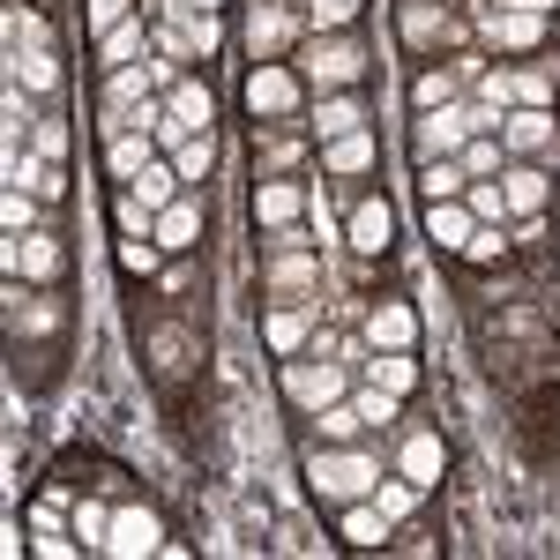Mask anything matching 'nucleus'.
<instances>
[{"mask_svg":"<svg viewBox=\"0 0 560 560\" xmlns=\"http://www.w3.org/2000/svg\"><path fill=\"white\" fill-rule=\"evenodd\" d=\"M165 105H173V120H179L187 135L217 128V97H210V83H202V75H179V83H165Z\"/></svg>","mask_w":560,"mask_h":560,"instance_id":"5701e85b","label":"nucleus"},{"mask_svg":"<svg viewBox=\"0 0 560 560\" xmlns=\"http://www.w3.org/2000/svg\"><path fill=\"white\" fill-rule=\"evenodd\" d=\"M456 158H464V173H471V179H501V135H471Z\"/></svg>","mask_w":560,"mask_h":560,"instance_id":"a19ab883","label":"nucleus"},{"mask_svg":"<svg viewBox=\"0 0 560 560\" xmlns=\"http://www.w3.org/2000/svg\"><path fill=\"white\" fill-rule=\"evenodd\" d=\"M351 404H359V419H366V427H388V419H396V404H404V396H388V388H359V396H351Z\"/></svg>","mask_w":560,"mask_h":560,"instance_id":"8fccbe9b","label":"nucleus"},{"mask_svg":"<svg viewBox=\"0 0 560 560\" xmlns=\"http://www.w3.org/2000/svg\"><path fill=\"white\" fill-rule=\"evenodd\" d=\"M0 113H8V128H15V135H31V128L45 120L38 105H31V90H23V83H8V97H0Z\"/></svg>","mask_w":560,"mask_h":560,"instance_id":"09e8293b","label":"nucleus"},{"mask_svg":"<svg viewBox=\"0 0 560 560\" xmlns=\"http://www.w3.org/2000/svg\"><path fill=\"white\" fill-rule=\"evenodd\" d=\"M501 150H516V158H546V150H553V113H546V105H516V113H501Z\"/></svg>","mask_w":560,"mask_h":560,"instance_id":"a211bd4d","label":"nucleus"},{"mask_svg":"<svg viewBox=\"0 0 560 560\" xmlns=\"http://www.w3.org/2000/svg\"><path fill=\"white\" fill-rule=\"evenodd\" d=\"M142 52H150V23L128 15L120 31H105V38H97V83H105V75H120V68H135Z\"/></svg>","mask_w":560,"mask_h":560,"instance_id":"412c9836","label":"nucleus"},{"mask_svg":"<svg viewBox=\"0 0 560 560\" xmlns=\"http://www.w3.org/2000/svg\"><path fill=\"white\" fill-rule=\"evenodd\" d=\"M471 232H478V217H471L464 195H456V202H427V240H433V247L464 255V247H471Z\"/></svg>","mask_w":560,"mask_h":560,"instance_id":"b1692460","label":"nucleus"},{"mask_svg":"<svg viewBox=\"0 0 560 560\" xmlns=\"http://www.w3.org/2000/svg\"><path fill=\"white\" fill-rule=\"evenodd\" d=\"M464 202H471V217L478 224H509V195H501V179H471V187H464Z\"/></svg>","mask_w":560,"mask_h":560,"instance_id":"58836bf2","label":"nucleus"},{"mask_svg":"<svg viewBox=\"0 0 560 560\" xmlns=\"http://www.w3.org/2000/svg\"><path fill=\"white\" fill-rule=\"evenodd\" d=\"M135 195H142V202H150V210H165V202H173L179 187H187V179L173 173V158H158V165H142V179H128Z\"/></svg>","mask_w":560,"mask_h":560,"instance_id":"4c0bfd02","label":"nucleus"},{"mask_svg":"<svg viewBox=\"0 0 560 560\" xmlns=\"http://www.w3.org/2000/svg\"><path fill=\"white\" fill-rule=\"evenodd\" d=\"M135 15V0H83V31L90 38H105V31H120Z\"/></svg>","mask_w":560,"mask_h":560,"instance_id":"a18cd8bd","label":"nucleus"},{"mask_svg":"<svg viewBox=\"0 0 560 560\" xmlns=\"http://www.w3.org/2000/svg\"><path fill=\"white\" fill-rule=\"evenodd\" d=\"M120 269L128 277H165V247L158 240H120Z\"/></svg>","mask_w":560,"mask_h":560,"instance_id":"37998d69","label":"nucleus"},{"mask_svg":"<svg viewBox=\"0 0 560 560\" xmlns=\"http://www.w3.org/2000/svg\"><path fill=\"white\" fill-rule=\"evenodd\" d=\"M158 247L165 255H195L202 247V195H173L158 210Z\"/></svg>","mask_w":560,"mask_h":560,"instance_id":"6ab92c4d","label":"nucleus"},{"mask_svg":"<svg viewBox=\"0 0 560 560\" xmlns=\"http://www.w3.org/2000/svg\"><path fill=\"white\" fill-rule=\"evenodd\" d=\"M314 322H322V300H300V306H269L261 314V337L277 359H300V345L314 337Z\"/></svg>","mask_w":560,"mask_h":560,"instance_id":"1a4fd4ad","label":"nucleus"},{"mask_svg":"<svg viewBox=\"0 0 560 560\" xmlns=\"http://www.w3.org/2000/svg\"><path fill=\"white\" fill-rule=\"evenodd\" d=\"M277 388L300 404V411H322V404H337V396H351V374H345V359H284L277 366Z\"/></svg>","mask_w":560,"mask_h":560,"instance_id":"39448f33","label":"nucleus"},{"mask_svg":"<svg viewBox=\"0 0 560 560\" xmlns=\"http://www.w3.org/2000/svg\"><path fill=\"white\" fill-rule=\"evenodd\" d=\"M31 8H45V0H31Z\"/></svg>","mask_w":560,"mask_h":560,"instance_id":"6e6d98bb","label":"nucleus"},{"mask_svg":"<svg viewBox=\"0 0 560 560\" xmlns=\"http://www.w3.org/2000/svg\"><path fill=\"white\" fill-rule=\"evenodd\" d=\"M8 187H31L38 202H60V195H68V173H60L52 158L31 150V158H15V165H8Z\"/></svg>","mask_w":560,"mask_h":560,"instance_id":"cd10ccee","label":"nucleus"},{"mask_svg":"<svg viewBox=\"0 0 560 560\" xmlns=\"http://www.w3.org/2000/svg\"><path fill=\"white\" fill-rule=\"evenodd\" d=\"M493 8H523V15H553L560 0H493Z\"/></svg>","mask_w":560,"mask_h":560,"instance_id":"864d4df0","label":"nucleus"},{"mask_svg":"<svg viewBox=\"0 0 560 560\" xmlns=\"http://www.w3.org/2000/svg\"><path fill=\"white\" fill-rule=\"evenodd\" d=\"M306 419H314V433H322V441H359V427H366L351 396H337V404H322V411H306Z\"/></svg>","mask_w":560,"mask_h":560,"instance_id":"e433bc0d","label":"nucleus"},{"mask_svg":"<svg viewBox=\"0 0 560 560\" xmlns=\"http://www.w3.org/2000/svg\"><path fill=\"white\" fill-rule=\"evenodd\" d=\"M105 553H113V560L165 553V523H158V509H142V501H120V509H113V538H105Z\"/></svg>","mask_w":560,"mask_h":560,"instance_id":"423d86ee","label":"nucleus"},{"mask_svg":"<svg viewBox=\"0 0 560 560\" xmlns=\"http://www.w3.org/2000/svg\"><path fill=\"white\" fill-rule=\"evenodd\" d=\"M366 345L374 351H411L419 345V314H411V300H374L366 306Z\"/></svg>","mask_w":560,"mask_h":560,"instance_id":"2eb2a0df","label":"nucleus"},{"mask_svg":"<svg viewBox=\"0 0 560 560\" xmlns=\"http://www.w3.org/2000/svg\"><path fill=\"white\" fill-rule=\"evenodd\" d=\"M374 173V135H337V142H322V179H359Z\"/></svg>","mask_w":560,"mask_h":560,"instance_id":"393cba45","label":"nucleus"},{"mask_svg":"<svg viewBox=\"0 0 560 560\" xmlns=\"http://www.w3.org/2000/svg\"><path fill=\"white\" fill-rule=\"evenodd\" d=\"M195 329H187V322H158V329H150V366H158V374H165V382H179V374H187V366H195Z\"/></svg>","mask_w":560,"mask_h":560,"instance_id":"4be33fe9","label":"nucleus"},{"mask_svg":"<svg viewBox=\"0 0 560 560\" xmlns=\"http://www.w3.org/2000/svg\"><path fill=\"white\" fill-rule=\"evenodd\" d=\"M366 382L388 388V396H411L419 388V366H411V351H374L366 359Z\"/></svg>","mask_w":560,"mask_h":560,"instance_id":"473e14b6","label":"nucleus"},{"mask_svg":"<svg viewBox=\"0 0 560 560\" xmlns=\"http://www.w3.org/2000/svg\"><path fill=\"white\" fill-rule=\"evenodd\" d=\"M337 538H345V546H388V538H396V523L382 516V501H374V493H366V501H351V509H337Z\"/></svg>","mask_w":560,"mask_h":560,"instance_id":"a878e982","label":"nucleus"},{"mask_svg":"<svg viewBox=\"0 0 560 560\" xmlns=\"http://www.w3.org/2000/svg\"><path fill=\"white\" fill-rule=\"evenodd\" d=\"M306 217V187L300 179H255V224L261 232H292Z\"/></svg>","mask_w":560,"mask_h":560,"instance_id":"4468645a","label":"nucleus"},{"mask_svg":"<svg viewBox=\"0 0 560 560\" xmlns=\"http://www.w3.org/2000/svg\"><path fill=\"white\" fill-rule=\"evenodd\" d=\"M359 128H366L359 90H322V105L306 113V135H314V142H337V135H359Z\"/></svg>","mask_w":560,"mask_h":560,"instance_id":"f3484780","label":"nucleus"},{"mask_svg":"<svg viewBox=\"0 0 560 560\" xmlns=\"http://www.w3.org/2000/svg\"><path fill=\"white\" fill-rule=\"evenodd\" d=\"M292 165H300V135H269V142H261V173L255 179H284Z\"/></svg>","mask_w":560,"mask_h":560,"instance_id":"c03bdc74","label":"nucleus"},{"mask_svg":"<svg viewBox=\"0 0 560 560\" xmlns=\"http://www.w3.org/2000/svg\"><path fill=\"white\" fill-rule=\"evenodd\" d=\"M396 471L411 478V486H419V493H433V486H441V471H448V441H441V433H404V448H396Z\"/></svg>","mask_w":560,"mask_h":560,"instance_id":"9d476101","label":"nucleus"},{"mask_svg":"<svg viewBox=\"0 0 560 560\" xmlns=\"http://www.w3.org/2000/svg\"><path fill=\"white\" fill-rule=\"evenodd\" d=\"M306 486L322 509H351L382 486V456L374 448H351V441H329V448H306Z\"/></svg>","mask_w":560,"mask_h":560,"instance_id":"f257e3e1","label":"nucleus"},{"mask_svg":"<svg viewBox=\"0 0 560 560\" xmlns=\"http://www.w3.org/2000/svg\"><path fill=\"white\" fill-rule=\"evenodd\" d=\"M8 52H52V23H45V8H31V0L8 8Z\"/></svg>","mask_w":560,"mask_h":560,"instance_id":"c756f323","label":"nucleus"},{"mask_svg":"<svg viewBox=\"0 0 560 560\" xmlns=\"http://www.w3.org/2000/svg\"><path fill=\"white\" fill-rule=\"evenodd\" d=\"M142 165H158V135H150V128H120V135H105V179H113V187L142 179Z\"/></svg>","mask_w":560,"mask_h":560,"instance_id":"ddd939ff","label":"nucleus"},{"mask_svg":"<svg viewBox=\"0 0 560 560\" xmlns=\"http://www.w3.org/2000/svg\"><path fill=\"white\" fill-rule=\"evenodd\" d=\"M553 83H546V68H516V105H546Z\"/></svg>","mask_w":560,"mask_h":560,"instance_id":"603ef678","label":"nucleus"},{"mask_svg":"<svg viewBox=\"0 0 560 560\" xmlns=\"http://www.w3.org/2000/svg\"><path fill=\"white\" fill-rule=\"evenodd\" d=\"M150 83H158V68H142V60L120 68V75H105V83H97V128L120 120V113H135V105L150 97Z\"/></svg>","mask_w":560,"mask_h":560,"instance_id":"aec40b11","label":"nucleus"},{"mask_svg":"<svg viewBox=\"0 0 560 560\" xmlns=\"http://www.w3.org/2000/svg\"><path fill=\"white\" fill-rule=\"evenodd\" d=\"M478 31L493 52H538L546 45V15H523V8H486L478 15Z\"/></svg>","mask_w":560,"mask_h":560,"instance_id":"6e6552de","label":"nucleus"},{"mask_svg":"<svg viewBox=\"0 0 560 560\" xmlns=\"http://www.w3.org/2000/svg\"><path fill=\"white\" fill-rule=\"evenodd\" d=\"M31 150L60 165V158H68V128H60V120H38V128H31Z\"/></svg>","mask_w":560,"mask_h":560,"instance_id":"3c124183","label":"nucleus"},{"mask_svg":"<svg viewBox=\"0 0 560 560\" xmlns=\"http://www.w3.org/2000/svg\"><path fill=\"white\" fill-rule=\"evenodd\" d=\"M261 284H269L277 300H314V284H322V261L306 255V247H277V261L261 269Z\"/></svg>","mask_w":560,"mask_h":560,"instance_id":"dca6fc26","label":"nucleus"},{"mask_svg":"<svg viewBox=\"0 0 560 560\" xmlns=\"http://www.w3.org/2000/svg\"><path fill=\"white\" fill-rule=\"evenodd\" d=\"M345 240H351V255H388V240H396V217H388L382 195H359V202H351Z\"/></svg>","mask_w":560,"mask_h":560,"instance_id":"f8f14e48","label":"nucleus"},{"mask_svg":"<svg viewBox=\"0 0 560 560\" xmlns=\"http://www.w3.org/2000/svg\"><path fill=\"white\" fill-rule=\"evenodd\" d=\"M509 255V224H478L471 247H464V261H478V269H493V261Z\"/></svg>","mask_w":560,"mask_h":560,"instance_id":"49530a36","label":"nucleus"},{"mask_svg":"<svg viewBox=\"0 0 560 560\" xmlns=\"http://www.w3.org/2000/svg\"><path fill=\"white\" fill-rule=\"evenodd\" d=\"M396 31H404V45H411V52H441V45L464 38V31H456V15H448L441 0H404Z\"/></svg>","mask_w":560,"mask_h":560,"instance_id":"0eeeda50","label":"nucleus"},{"mask_svg":"<svg viewBox=\"0 0 560 560\" xmlns=\"http://www.w3.org/2000/svg\"><path fill=\"white\" fill-rule=\"evenodd\" d=\"M195 8H224V0H195Z\"/></svg>","mask_w":560,"mask_h":560,"instance_id":"5fc2aeb1","label":"nucleus"},{"mask_svg":"<svg viewBox=\"0 0 560 560\" xmlns=\"http://www.w3.org/2000/svg\"><path fill=\"white\" fill-rule=\"evenodd\" d=\"M8 83H23V90H60V60L52 52H8Z\"/></svg>","mask_w":560,"mask_h":560,"instance_id":"f704fd0d","label":"nucleus"},{"mask_svg":"<svg viewBox=\"0 0 560 560\" xmlns=\"http://www.w3.org/2000/svg\"><path fill=\"white\" fill-rule=\"evenodd\" d=\"M306 23L314 31H351L359 23V0H306Z\"/></svg>","mask_w":560,"mask_h":560,"instance_id":"de8ad7c7","label":"nucleus"},{"mask_svg":"<svg viewBox=\"0 0 560 560\" xmlns=\"http://www.w3.org/2000/svg\"><path fill=\"white\" fill-rule=\"evenodd\" d=\"M292 38H300V15H292L284 0H255V8H247V45H255V60H277Z\"/></svg>","mask_w":560,"mask_h":560,"instance_id":"9b49d317","label":"nucleus"},{"mask_svg":"<svg viewBox=\"0 0 560 560\" xmlns=\"http://www.w3.org/2000/svg\"><path fill=\"white\" fill-rule=\"evenodd\" d=\"M0 269L8 277H23V284H60L68 277V247H60V232L52 224H38V232H8V247H0Z\"/></svg>","mask_w":560,"mask_h":560,"instance_id":"20e7f679","label":"nucleus"},{"mask_svg":"<svg viewBox=\"0 0 560 560\" xmlns=\"http://www.w3.org/2000/svg\"><path fill=\"white\" fill-rule=\"evenodd\" d=\"M501 195H509V210H516V217H538V210H546V195H553V179L538 173V165H509V173H501Z\"/></svg>","mask_w":560,"mask_h":560,"instance_id":"c85d7f7f","label":"nucleus"},{"mask_svg":"<svg viewBox=\"0 0 560 560\" xmlns=\"http://www.w3.org/2000/svg\"><path fill=\"white\" fill-rule=\"evenodd\" d=\"M240 105H247V120H255V128L300 120V105H306V75L292 68V60H255V68H247V83H240Z\"/></svg>","mask_w":560,"mask_h":560,"instance_id":"f03ea898","label":"nucleus"},{"mask_svg":"<svg viewBox=\"0 0 560 560\" xmlns=\"http://www.w3.org/2000/svg\"><path fill=\"white\" fill-rule=\"evenodd\" d=\"M374 501H382V516H388V523H404L411 509H419V486H411L404 471H382V486H374Z\"/></svg>","mask_w":560,"mask_h":560,"instance_id":"ea45409f","label":"nucleus"},{"mask_svg":"<svg viewBox=\"0 0 560 560\" xmlns=\"http://www.w3.org/2000/svg\"><path fill=\"white\" fill-rule=\"evenodd\" d=\"M0 224H8V232H38L45 224V210L31 202V187H8V195H0Z\"/></svg>","mask_w":560,"mask_h":560,"instance_id":"79ce46f5","label":"nucleus"},{"mask_svg":"<svg viewBox=\"0 0 560 560\" xmlns=\"http://www.w3.org/2000/svg\"><path fill=\"white\" fill-rule=\"evenodd\" d=\"M105 210H113V232H120V240H158V210H150L135 187H113Z\"/></svg>","mask_w":560,"mask_h":560,"instance_id":"7c9ffc66","label":"nucleus"},{"mask_svg":"<svg viewBox=\"0 0 560 560\" xmlns=\"http://www.w3.org/2000/svg\"><path fill=\"white\" fill-rule=\"evenodd\" d=\"M300 75H306V90H359L366 45L351 38V31H314V38L300 45Z\"/></svg>","mask_w":560,"mask_h":560,"instance_id":"7ed1b4c3","label":"nucleus"},{"mask_svg":"<svg viewBox=\"0 0 560 560\" xmlns=\"http://www.w3.org/2000/svg\"><path fill=\"white\" fill-rule=\"evenodd\" d=\"M456 83H464V68H419V75H411V105L433 113V105H448V97H456Z\"/></svg>","mask_w":560,"mask_h":560,"instance_id":"c9c22d12","label":"nucleus"},{"mask_svg":"<svg viewBox=\"0 0 560 560\" xmlns=\"http://www.w3.org/2000/svg\"><path fill=\"white\" fill-rule=\"evenodd\" d=\"M464 187H471L464 158H433V165H419V195H427V202H456Z\"/></svg>","mask_w":560,"mask_h":560,"instance_id":"72a5a7b5","label":"nucleus"},{"mask_svg":"<svg viewBox=\"0 0 560 560\" xmlns=\"http://www.w3.org/2000/svg\"><path fill=\"white\" fill-rule=\"evenodd\" d=\"M165 158H173V173L187 179V187H202V179L217 173V128L187 135V142H179V150H165Z\"/></svg>","mask_w":560,"mask_h":560,"instance_id":"2f4dec72","label":"nucleus"},{"mask_svg":"<svg viewBox=\"0 0 560 560\" xmlns=\"http://www.w3.org/2000/svg\"><path fill=\"white\" fill-rule=\"evenodd\" d=\"M68 530L83 538V553H105V538H113V493H90L68 509Z\"/></svg>","mask_w":560,"mask_h":560,"instance_id":"bb28decb","label":"nucleus"}]
</instances>
